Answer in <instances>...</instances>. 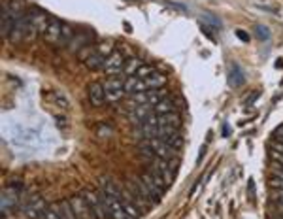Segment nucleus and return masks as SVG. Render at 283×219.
<instances>
[{"label": "nucleus", "instance_id": "obj_1", "mask_svg": "<svg viewBox=\"0 0 283 219\" xmlns=\"http://www.w3.org/2000/svg\"><path fill=\"white\" fill-rule=\"evenodd\" d=\"M98 195H100L102 202H104V206H106V210H108V216H110V219H130V216L126 214L125 206H123V202H121L119 198L108 195L102 187L98 189Z\"/></svg>", "mask_w": 283, "mask_h": 219}, {"label": "nucleus", "instance_id": "obj_2", "mask_svg": "<svg viewBox=\"0 0 283 219\" xmlns=\"http://www.w3.org/2000/svg\"><path fill=\"white\" fill-rule=\"evenodd\" d=\"M81 197L85 198L87 206L91 208L94 219H110V216H108V210H106L104 202H102V198H100V195H98V191L83 189V191H81Z\"/></svg>", "mask_w": 283, "mask_h": 219}, {"label": "nucleus", "instance_id": "obj_3", "mask_svg": "<svg viewBox=\"0 0 283 219\" xmlns=\"http://www.w3.org/2000/svg\"><path fill=\"white\" fill-rule=\"evenodd\" d=\"M121 49H123V51H114L110 57H106V63L102 70H104L108 76H121V72H123L128 47H121Z\"/></svg>", "mask_w": 283, "mask_h": 219}, {"label": "nucleus", "instance_id": "obj_4", "mask_svg": "<svg viewBox=\"0 0 283 219\" xmlns=\"http://www.w3.org/2000/svg\"><path fill=\"white\" fill-rule=\"evenodd\" d=\"M104 91H106V102H117V100H121L126 94L125 80H121L119 76L108 78L104 84Z\"/></svg>", "mask_w": 283, "mask_h": 219}, {"label": "nucleus", "instance_id": "obj_5", "mask_svg": "<svg viewBox=\"0 0 283 219\" xmlns=\"http://www.w3.org/2000/svg\"><path fill=\"white\" fill-rule=\"evenodd\" d=\"M29 29H31V15L29 13H23V15H19L17 19H15V25H13V31H11L10 34V40L11 44H17L21 42V40H25L27 38V32H29Z\"/></svg>", "mask_w": 283, "mask_h": 219}, {"label": "nucleus", "instance_id": "obj_6", "mask_svg": "<svg viewBox=\"0 0 283 219\" xmlns=\"http://www.w3.org/2000/svg\"><path fill=\"white\" fill-rule=\"evenodd\" d=\"M45 210H47L45 208V200L42 197H34L29 200V204L23 208V212L29 219H42Z\"/></svg>", "mask_w": 283, "mask_h": 219}, {"label": "nucleus", "instance_id": "obj_7", "mask_svg": "<svg viewBox=\"0 0 283 219\" xmlns=\"http://www.w3.org/2000/svg\"><path fill=\"white\" fill-rule=\"evenodd\" d=\"M87 94H89V102L93 106H102L106 102L104 85L100 82H91L89 87H87Z\"/></svg>", "mask_w": 283, "mask_h": 219}, {"label": "nucleus", "instance_id": "obj_8", "mask_svg": "<svg viewBox=\"0 0 283 219\" xmlns=\"http://www.w3.org/2000/svg\"><path fill=\"white\" fill-rule=\"evenodd\" d=\"M153 112H155V106H151V104L138 106L136 110H132V112L128 114V121H130L134 127L142 125V123L146 121L149 115H153Z\"/></svg>", "mask_w": 283, "mask_h": 219}, {"label": "nucleus", "instance_id": "obj_9", "mask_svg": "<svg viewBox=\"0 0 283 219\" xmlns=\"http://www.w3.org/2000/svg\"><path fill=\"white\" fill-rule=\"evenodd\" d=\"M70 204H72L74 214H76V218L78 219H94L93 212H91V208L87 206V202H85V198L81 197V195L70 198Z\"/></svg>", "mask_w": 283, "mask_h": 219}, {"label": "nucleus", "instance_id": "obj_10", "mask_svg": "<svg viewBox=\"0 0 283 219\" xmlns=\"http://www.w3.org/2000/svg\"><path fill=\"white\" fill-rule=\"evenodd\" d=\"M61 32H63V23L53 17V19H49L47 29L43 31V40L49 44H59V40H61Z\"/></svg>", "mask_w": 283, "mask_h": 219}, {"label": "nucleus", "instance_id": "obj_11", "mask_svg": "<svg viewBox=\"0 0 283 219\" xmlns=\"http://www.w3.org/2000/svg\"><path fill=\"white\" fill-rule=\"evenodd\" d=\"M142 59L140 57H128L126 59L125 66H123V72H121V80H126V78H130V76H136V72L140 70V66H142Z\"/></svg>", "mask_w": 283, "mask_h": 219}, {"label": "nucleus", "instance_id": "obj_12", "mask_svg": "<svg viewBox=\"0 0 283 219\" xmlns=\"http://www.w3.org/2000/svg\"><path fill=\"white\" fill-rule=\"evenodd\" d=\"M49 208H53L63 219H78L74 214V208L70 204V200H63V202H53L49 204Z\"/></svg>", "mask_w": 283, "mask_h": 219}, {"label": "nucleus", "instance_id": "obj_13", "mask_svg": "<svg viewBox=\"0 0 283 219\" xmlns=\"http://www.w3.org/2000/svg\"><path fill=\"white\" fill-rule=\"evenodd\" d=\"M245 84V76H243V72L240 70V66L236 63L231 64V68H229V85L231 87H240V85Z\"/></svg>", "mask_w": 283, "mask_h": 219}, {"label": "nucleus", "instance_id": "obj_14", "mask_svg": "<svg viewBox=\"0 0 283 219\" xmlns=\"http://www.w3.org/2000/svg\"><path fill=\"white\" fill-rule=\"evenodd\" d=\"M125 91L126 94H134V93H142V91H147L144 80H140L138 76H130L125 80Z\"/></svg>", "mask_w": 283, "mask_h": 219}, {"label": "nucleus", "instance_id": "obj_15", "mask_svg": "<svg viewBox=\"0 0 283 219\" xmlns=\"http://www.w3.org/2000/svg\"><path fill=\"white\" fill-rule=\"evenodd\" d=\"M166 76L161 72H153L149 78L144 80V84H146V89H162L164 85H166Z\"/></svg>", "mask_w": 283, "mask_h": 219}, {"label": "nucleus", "instance_id": "obj_16", "mask_svg": "<svg viewBox=\"0 0 283 219\" xmlns=\"http://www.w3.org/2000/svg\"><path fill=\"white\" fill-rule=\"evenodd\" d=\"M168 91L162 87V89H147L146 91V96H147V104L151 106H157L161 100H164V98H168L166 96Z\"/></svg>", "mask_w": 283, "mask_h": 219}, {"label": "nucleus", "instance_id": "obj_17", "mask_svg": "<svg viewBox=\"0 0 283 219\" xmlns=\"http://www.w3.org/2000/svg\"><path fill=\"white\" fill-rule=\"evenodd\" d=\"M159 125L179 129V125H181V117H179L176 112H172V114H162V115H159Z\"/></svg>", "mask_w": 283, "mask_h": 219}, {"label": "nucleus", "instance_id": "obj_18", "mask_svg": "<svg viewBox=\"0 0 283 219\" xmlns=\"http://www.w3.org/2000/svg\"><path fill=\"white\" fill-rule=\"evenodd\" d=\"M104 63H106V57H102L100 53H93V55L85 61L89 70H102V68H104Z\"/></svg>", "mask_w": 283, "mask_h": 219}, {"label": "nucleus", "instance_id": "obj_19", "mask_svg": "<svg viewBox=\"0 0 283 219\" xmlns=\"http://www.w3.org/2000/svg\"><path fill=\"white\" fill-rule=\"evenodd\" d=\"M114 47H116V42H114L112 38H108V40H100L98 45H96V53H100L102 57H110L112 53L116 51Z\"/></svg>", "mask_w": 283, "mask_h": 219}, {"label": "nucleus", "instance_id": "obj_20", "mask_svg": "<svg viewBox=\"0 0 283 219\" xmlns=\"http://www.w3.org/2000/svg\"><path fill=\"white\" fill-rule=\"evenodd\" d=\"M172 112H176V104H174L172 98H164V100H161V102L155 106V114H159V115L172 114Z\"/></svg>", "mask_w": 283, "mask_h": 219}, {"label": "nucleus", "instance_id": "obj_21", "mask_svg": "<svg viewBox=\"0 0 283 219\" xmlns=\"http://www.w3.org/2000/svg\"><path fill=\"white\" fill-rule=\"evenodd\" d=\"M162 142H164V144H168V146L170 147H174V149H181V147H183V142H185V140H183V134H181V132H174V134L172 136H168V138H164V140H162Z\"/></svg>", "mask_w": 283, "mask_h": 219}, {"label": "nucleus", "instance_id": "obj_22", "mask_svg": "<svg viewBox=\"0 0 283 219\" xmlns=\"http://www.w3.org/2000/svg\"><path fill=\"white\" fill-rule=\"evenodd\" d=\"M74 29L68 25V23H63V32H61V40H59V44H63V45H66V44H70L74 40Z\"/></svg>", "mask_w": 283, "mask_h": 219}, {"label": "nucleus", "instance_id": "obj_23", "mask_svg": "<svg viewBox=\"0 0 283 219\" xmlns=\"http://www.w3.org/2000/svg\"><path fill=\"white\" fill-rule=\"evenodd\" d=\"M153 72H157L155 64H142V66H140V70L136 72V76L140 78V80H146V78H149Z\"/></svg>", "mask_w": 283, "mask_h": 219}, {"label": "nucleus", "instance_id": "obj_24", "mask_svg": "<svg viewBox=\"0 0 283 219\" xmlns=\"http://www.w3.org/2000/svg\"><path fill=\"white\" fill-rule=\"evenodd\" d=\"M255 32H257V38L262 40V42L270 40V29H268V27H264V25H257V27H255Z\"/></svg>", "mask_w": 283, "mask_h": 219}, {"label": "nucleus", "instance_id": "obj_25", "mask_svg": "<svg viewBox=\"0 0 283 219\" xmlns=\"http://www.w3.org/2000/svg\"><path fill=\"white\" fill-rule=\"evenodd\" d=\"M93 53H96V47H91V45H85L83 51L78 53V57H80V59H81V61H83V63H85V61H87V59H89V57H91Z\"/></svg>", "mask_w": 283, "mask_h": 219}, {"label": "nucleus", "instance_id": "obj_26", "mask_svg": "<svg viewBox=\"0 0 283 219\" xmlns=\"http://www.w3.org/2000/svg\"><path fill=\"white\" fill-rule=\"evenodd\" d=\"M199 27H200V31L206 34V38H208V40H213V42H217V40H215V36H213V31H211V29L208 27V25H206V23L200 21Z\"/></svg>", "mask_w": 283, "mask_h": 219}, {"label": "nucleus", "instance_id": "obj_27", "mask_svg": "<svg viewBox=\"0 0 283 219\" xmlns=\"http://www.w3.org/2000/svg\"><path fill=\"white\" fill-rule=\"evenodd\" d=\"M272 198H274V202H276V206H283V191L272 189Z\"/></svg>", "mask_w": 283, "mask_h": 219}, {"label": "nucleus", "instance_id": "obj_28", "mask_svg": "<svg viewBox=\"0 0 283 219\" xmlns=\"http://www.w3.org/2000/svg\"><path fill=\"white\" fill-rule=\"evenodd\" d=\"M42 219H63V218H61V216H59V214H57V212H55L53 208H47Z\"/></svg>", "mask_w": 283, "mask_h": 219}, {"label": "nucleus", "instance_id": "obj_29", "mask_svg": "<svg viewBox=\"0 0 283 219\" xmlns=\"http://www.w3.org/2000/svg\"><path fill=\"white\" fill-rule=\"evenodd\" d=\"M272 161L276 163V165H280V167H283V153H280V151H276V149H272Z\"/></svg>", "mask_w": 283, "mask_h": 219}, {"label": "nucleus", "instance_id": "obj_30", "mask_svg": "<svg viewBox=\"0 0 283 219\" xmlns=\"http://www.w3.org/2000/svg\"><path fill=\"white\" fill-rule=\"evenodd\" d=\"M270 185H272V189H280V191H283V179L282 177H272V179H270Z\"/></svg>", "mask_w": 283, "mask_h": 219}, {"label": "nucleus", "instance_id": "obj_31", "mask_svg": "<svg viewBox=\"0 0 283 219\" xmlns=\"http://www.w3.org/2000/svg\"><path fill=\"white\" fill-rule=\"evenodd\" d=\"M259 96H261V93H259V91H253V93H251V96H249V98H247V100L243 102V106H245V108H247V106H251L253 102H255V100L259 98Z\"/></svg>", "mask_w": 283, "mask_h": 219}, {"label": "nucleus", "instance_id": "obj_32", "mask_svg": "<svg viewBox=\"0 0 283 219\" xmlns=\"http://www.w3.org/2000/svg\"><path fill=\"white\" fill-rule=\"evenodd\" d=\"M236 34H238V38L240 40H243V42H249V34L245 31H236Z\"/></svg>", "mask_w": 283, "mask_h": 219}, {"label": "nucleus", "instance_id": "obj_33", "mask_svg": "<svg viewBox=\"0 0 283 219\" xmlns=\"http://www.w3.org/2000/svg\"><path fill=\"white\" fill-rule=\"evenodd\" d=\"M276 140H278V142H282V144H283V125L280 127L278 131H276Z\"/></svg>", "mask_w": 283, "mask_h": 219}, {"label": "nucleus", "instance_id": "obj_34", "mask_svg": "<svg viewBox=\"0 0 283 219\" xmlns=\"http://www.w3.org/2000/svg\"><path fill=\"white\" fill-rule=\"evenodd\" d=\"M249 197L253 198V195H255V181H253V179H249Z\"/></svg>", "mask_w": 283, "mask_h": 219}, {"label": "nucleus", "instance_id": "obj_35", "mask_svg": "<svg viewBox=\"0 0 283 219\" xmlns=\"http://www.w3.org/2000/svg\"><path fill=\"white\" fill-rule=\"evenodd\" d=\"M276 208H278V216H282L283 218V206H276Z\"/></svg>", "mask_w": 283, "mask_h": 219}, {"label": "nucleus", "instance_id": "obj_36", "mask_svg": "<svg viewBox=\"0 0 283 219\" xmlns=\"http://www.w3.org/2000/svg\"><path fill=\"white\" fill-rule=\"evenodd\" d=\"M276 66H278V68H282V66H283V59H278V63H276Z\"/></svg>", "mask_w": 283, "mask_h": 219}, {"label": "nucleus", "instance_id": "obj_37", "mask_svg": "<svg viewBox=\"0 0 283 219\" xmlns=\"http://www.w3.org/2000/svg\"><path fill=\"white\" fill-rule=\"evenodd\" d=\"M270 219H283V218H282V216H272Z\"/></svg>", "mask_w": 283, "mask_h": 219}]
</instances>
